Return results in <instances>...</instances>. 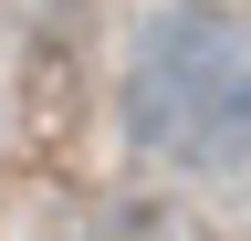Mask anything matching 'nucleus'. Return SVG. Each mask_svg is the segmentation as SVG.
I'll use <instances>...</instances> for the list:
<instances>
[{
    "label": "nucleus",
    "instance_id": "nucleus-1",
    "mask_svg": "<svg viewBox=\"0 0 251 241\" xmlns=\"http://www.w3.org/2000/svg\"><path fill=\"white\" fill-rule=\"evenodd\" d=\"M126 126L168 168L251 158V21L230 0H168L126 53Z\"/></svg>",
    "mask_w": 251,
    "mask_h": 241
},
{
    "label": "nucleus",
    "instance_id": "nucleus-2",
    "mask_svg": "<svg viewBox=\"0 0 251 241\" xmlns=\"http://www.w3.org/2000/svg\"><path fill=\"white\" fill-rule=\"evenodd\" d=\"M105 241H199V231L168 220V210H126V220H105Z\"/></svg>",
    "mask_w": 251,
    "mask_h": 241
}]
</instances>
